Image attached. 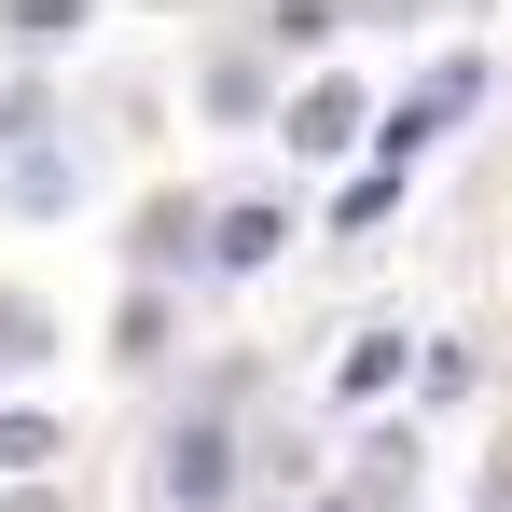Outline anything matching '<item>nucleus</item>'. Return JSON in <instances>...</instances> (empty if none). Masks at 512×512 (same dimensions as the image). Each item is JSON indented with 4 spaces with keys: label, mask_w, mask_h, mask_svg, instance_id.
Wrapping results in <instances>:
<instances>
[{
    "label": "nucleus",
    "mask_w": 512,
    "mask_h": 512,
    "mask_svg": "<svg viewBox=\"0 0 512 512\" xmlns=\"http://www.w3.org/2000/svg\"><path fill=\"white\" fill-rule=\"evenodd\" d=\"M222 485H236V443L194 416V429L167 443V471H153V499H167V512H222Z\"/></svg>",
    "instance_id": "f257e3e1"
},
{
    "label": "nucleus",
    "mask_w": 512,
    "mask_h": 512,
    "mask_svg": "<svg viewBox=\"0 0 512 512\" xmlns=\"http://www.w3.org/2000/svg\"><path fill=\"white\" fill-rule=\"evenodd\" d=\"M471 97H485V70H471V56H457V70H429V84L402 97V125H374V139H388V153H429V139H443V125H471Z\"/></svg>",
    "instance_id": "f03ea898"
},
{
    "label": "nucleus",
    "mask_w": 512,
    "mask_h": 512,
    "mask_svg": "<svg viewBox=\"0 0 512 512\" xmlns=\"http://www.w3.org/2000/svg\"><path fill=\"white\" fill-rule=\"evenodd\" d=\"M346 125H360V97H346V84H319L305 111H291V139H305V153H346Z\"/></svg>",
    "instance_id": "7ed1b4c3"
},
{
    "label": "nucleus",
    "mask_w": 512,
    "mask_h": 512,
    "mask_svg": "<svg viewBox=\"0 0 512 512\" xmlns=\"http://www.w3.org/2000/svg\"><path fill=\"white\" fill-rule=\"evenodd\" d=\"M277 250V208H222V222H208V263H263Z\"/></svg>",
    "instance_id": "20e7f679"
},
{
    "label": "nucleus",
    "mask_w": 512,
    "mask_h": 512,
    "mask_svg": "<svg viewBox=\"0 0 512 512\" xmlns=\"http://www.w3.org/2000/svg\"><path fill=\"white\" fill-rule=\"evenodd\" d=\"M388 374H402V333H360V346H346V374H333V388H346V402H374Z\"/></svg>",
    "instance_id": "39448f33"
},
{
    "label": "nucleus",
    "mask_w": 512,
    "mask_h": 512,
    "mask_svg": "<svg viewBox=\"0 0 512 512\" xmlns=\"http://www.w3.org/2000/svg\"><path fill=\"white\" fill-rule=\"evenodd\" d=\"M28 457H56V429H42V416H0V471H28Z\"/></svg>",
    "instance_id": "423d86ee"
},
{
    "label": "nucleus",
    "mask_w": 512,
    "mask_h": 512,
    "mask_svg": "<svg viewBox=\"0 0 512 512\" xmlns=\"http://www.w3.org/2000/svg\"><path fill=\"white\" fill-rule=\"evenodd\" d=\"M28 346H42V319H28V305H0V360H28Z\"/></svg>",
    "instance_id": "0eeeda50"
},
{
    "label": "nucleus",
    "mask_w": 512,
    "mask_h": 512,
    "mask_svg": "<svg viewBox=\"0 0 512 512\" xmlns=\"http://www.w3.org/2000/svg\"><path fill=\"white\" fill-rule=\"evenodd\" d=\"M0 512H70V499H56V485H14V499H0Z\"/></svg>",
    "instance_id": "6e6552de"
}]
</instances>
